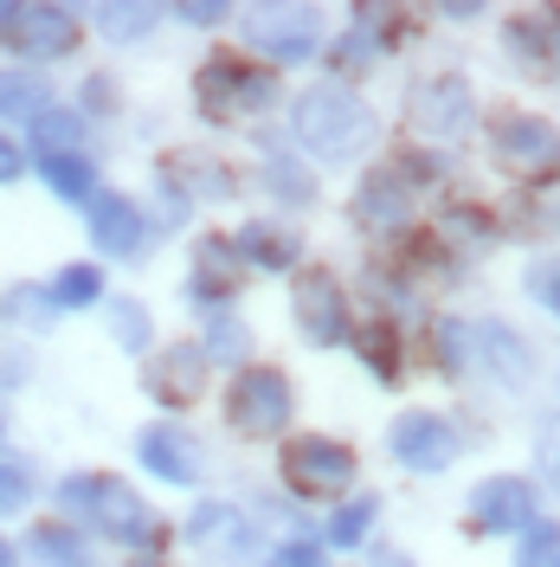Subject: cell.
Listing matches in <instances>:
<instances>
[{
  "instance_id": "6da1fadb",
  "label": "cell",
  "mask_w": 560,
  "mask_h": 567,
  "mask_svg": "<svg viewBox=\"0 0 560 567\" xmlns=\"http://www.w3.org/2000/svg\"><path fill=\"white\" fill-rule=\"evenodd\" d=\"M59 503L77 509V516H91L110 542H123V548H162L168 529L148 516V503H142L123 477H110V471H77L59 484Z\"/></svg>"
},
{
  "instance_id": "7a4b0ae2",
  "label": "cell",
  "mask_w": 560,
  "mask_h": 567,
  "mask_svg": "<svg viewBox=\"0 0 560 567\" xmlns=\"http://www.w3.org/2000/svg\"><path fill=\"white\" fill-rule=\"evenodd\" d=\"M290 130H297V142H303L310 155H322V162H349V155H361V148L374 142V110L361 104L354 91H342V84H315V91L297 97Z\"/></svg>"
},
{
  "instance_id": "3957f363",
  "label": "cell",
  "mask_w": 560,
  "mask_h": 567,
  "mask_svg": "<svg viewBox=\"0 0 560 567\" xmlns=\"http://www.w3.org/2000/svg\"><path fill=\"white\" fill-rule=\"evenodd\" d=\"M194 97L219 123H246V116H265L271 110L278 78H271V65H258V59H212L194 78Z\"/></svg>"
},
{
  "instance_id": "277c9868",
  "label": "cell",
  "mask_w": 560,
  "mask_h": 567,
  "mask_svg": "<svg viewBox=\"0 0 560 567\" xmlns=\"http://www.w3.org/2000/svg\"><path fill=\"white\" fill-rule=\"evenodd\" d=\"M490 148H496V162H502L516 181H528V187L560 181V130L548 123V116L502 110V116L490 123Z\"/></svg>"
},
{
  "instance_id": "5b68a950",
  "label": "cell",
  "mask_w": 560,
  "mask_h": 567,
  "mask_svg": "<svg viewBox=\"0 0 560 567\" xmlns=\"http://www.w3.org/2000/svg\"><path fill=\"white\" fill-rule=\"evenodd\" d=\"M354 471H361V458H354L342 439H315V432H303V439L283 445V484H290L297 496H342L354 484Z\"/></svg>"
},
{
  "instance_id": "8992f818",
  "label": "cell",
  "mask_w": 560,
  "mask_h": 567,
  "mask_svg": "<svg viewBox=\"0 0 560 567\" xmlns=\"http://www.w3.org/2000/svg\"><path fill=\"white\" fill-rule=\"evenodd\" d=\"M226 413L246 439H265V432H283L290 413H297V393H290V374L283 368H246L232 393H226Z\"/></svg>"
},
{
  "instance_id": "52a82bcc",
  "label": "cell",
  "mask_w": 560,
  "mask_h": 567,
  "mask_svg": "<svg viewBox=\"0 0 560 567\" xmlns=\"http://www.w3.org/2000/svg\"><path fill=\"white\" fill-rule=\"evenodd\" d=\"M77 13L71 7H52V0H27V7H7L0 13V45L27 52V59H65L77 52Z\"/></svg>"
},
{
  "instance_id": "ba28073f",
  "label": "cell",
  "mask_w": 560,
  "mask_h": 567,
  "mask_svg": "<svg viewBox=\"0 0 560 567\" xmlns=\"http://www.w3.org/2000/svg\"><path fill=\"white\" fill-rule=\"evenodd\" d=\"M470 529L477 535H522L541 523V496H535V484L528 477H516V471H502V477H484L477 491H470Z\"/></svg>"
},
{
  "instance_id": "9c48e42d",
  "label": "cell",
  "mask_w": 560,
  "mask_h": 567,
  "mask_svg": "<svg viewBox=\"0 0 560 567\" xmlns=\"http://www.w3.org/2000/svg\"><path fill=\"white\" fill-rule=\"evenodd\" d=\"M386 445H393V458L406 464V471H452L457 452H464V439H457V425L445 420V413H425V406H413V413H400L393 420V432H386Z\"/></svg>"
},
{
  "instance_id": "30bf717a",
  "label": "cell",
  "mask_w": 560,
  "mask_h": 567,
  "mask_svg": "<svg viewBox=\"0 0 560 567\" xmlns=\"http://www.w3.org/2000/svg\"><path fill=\"white\" fill-rule=\"evenodd\" d=\"M246 33L265 45L271 65H297V59H315L322 45V13L315 7H251Z\"/></svg>"
},
{
  "instance_id": "8fae6325",
  "label": "cell",
  "mask_w": 560,
  "mask_h": 567,
  "mask_svg": "<svg viewBox=\"0 0 560 567\" xmlns=\"http://www.w3.org/2000/svg\"><path fill=\"white\" fill-rule=\"evenodd\" d=\"M290 303H297V329H303L310 342L329 349V342L349 336V297H342V284L329 278V271H297Z\"/></svg>"
},
{
  "instance_id": "7c38bea8",
  "label": "cell",
  "mask_w": 560,
  "mask_h": 567,
  "mask_svg": "<svg viewBox=\"0 0 560 567\" xmlns=\"http://www.w3.org/2000/svg\"><path fill=\"white\" fill-rule=\"evenodd\" d=\"M502 45L509 59L528 71V78H560V7H528L502 27Z\"/></svg>"
},
{
  "instance_id": "4fadbf2b",
  "label": "cell",
  "mask_w": 560,
  "mask_h": 567,
  "mask_svg": "<svg viewBox=\"0 0 560 567\" xmlns=\"http://www.w3.org/2000/svg\"><path fill=\"white\" fill-rule=\"evenodd\" d=\"M207 374H212V361L200 354V342H168L148 361V393L162 406H194L207 393Z\"/></svg>"
},
{
  "instance_id": "5bb4252c",
  "label": "cell",
  "mask_w": 560,
  "mask_h": 567,
  "mask_svg": "<svg viewBox=\"0 0 560 567\" xmlns=\"http://www.w3.org/2000/svg\"><path fill=\"white\" fill-rule=\"evenodd\" d=\"M464 123H470V84L457 71H438V78H425L419 91H413V130H425V136H457Z\"/></svg>"
},
{
  "instance_id": "9a60e30c",
  "label": "cell",
  "mask_w": 560,
  "mask_h": 567,
  "mask_svg": "<svg viewBox=\"0 0 560 567\" xmlns=\"http://www.w3.org/2000/svg\"><path fill=\"white\" fill-rule=\"evenodd\" d=\"M142 471H155L162 484H200V439L180 425H148L136 439Z\"/></svg>"
},
{
  "instance_id": "2e32d148",
  "label": "cell",
  "mask_w": 560,
  "mask_h": 567,
  "mask_svg": "<svg viewBox=\"0 0 560 567\" xmlns=\"http://www.w3.org/2000/svg\"><path fill=\"white\" fill-rule=\"evenodd\" d=\"M239 278H246V265H239V251L232 239H200L194 246V303L200 310H219V303H232L239 297Z\"/></svg>"
},
{
  "instance_id": "e0dca14e",
  "label": "cell",
  "mask_w": 560,
  "mask_h": 567,
  "mask_svg": "<svg viewBox=\"0 0 560 567\" xmlns=\"http://www.w3.org/2000/svg\"><path fill=\"white\" fill-rule=\"evenodd\" d=\"M91 239H97V251H110V258H142V213H136V200H123V194H97V200H91Z\"/></svg>"
},
{
  "instance_id": "ac0fdd59",
  "label": "cell",
  "mask_w": 560,
  "mask_h": 567,
  "mask_svg": "<svg viewBox=\"0 0 560 567\" xmlns=\"http://www.w3.org/2000/svg\"><path fill=\"white\" fill-rule=\"evenodd\" d=\"M232 251H239V265H258V271H290V265H297V233H290V226H265V219H251L246 233H239V239H232Z\"/></svg>"
},
{
  "instance_id": "d6986e66",
  "label": "cell",
  "mask_w": 560,
  "mask_h": 567,
  "mask_svg": "<svg viewBox=\"0 0 560 567\" xmlns=\"http://www.w3.org/2000/svg\"><path fill=\"white\" fill-rule=\"evenodd\" d=\"M187 535H194V548H212V555H239L246 548V523H239L232 503H200Z\"/></svg>"
},
{
  "instance_id": "ffe728a7",
  "label": "cell",
  "mask_w": 560,
  "mask_h": 567,
  "mask_svg": "<svg viewBox=\"0 0 560 567\" xmlns=\"http://www.w3.org/2000/svg\"><path fill=\"white\" fill-rule=\"evenodd\" d=\"M33 148H39V162L45 155H84V116L77 110H39L33 116Z\"/></svg>"
},
{
  "instance_id": "44dd1931",
  "label": "cell",
  "mask_w": 560,
  "mask_h": 567,
  "mask_svg": "<svg viewBox=\"0 0 560 567\" xmlns=\"http://www.w3.org/2000/svg\"><path fill=\"white\" fill-rule=\"evenodd\" d=\"M484 349H490V368H496L502 388H522L528 374H535V354H528V342L516 336V329L490 322V329H484Z\"/></svg>"
},
{
  "instance_id": "7402d4cb",
  "label": "cell",
  "mask_w": 560,
  "mask_h": 567,
  "mask_svg": "<svg viewBox=\"0 0 560 567\" xmlns=\"http://www.w3.org/2000/svg\"><path fill=\"white\" fill-rule=\"evenodd\" d=\"M39 110H52L45 78H33V71H0V116L7 123H33Z\"/></svg>"
},
{
  "instance_id": "603a6c76",
  "label": "cell",
  "mask_w": 560,
  "mask_h": 567,
  "mask_svg": "<svg viewBox=\"0 0 560 567\" xmlns=\"http://www.w3.org/2000/svg\"><path fill=\"white\" fill-rule=\"evenodd\" d=\"M39 175H45V187H52L59 200H77V207H91V200H97V175H91V162H84V155H45V162H39Z\"/></svg>"
},
{
  "instance_id": "cb8c5ba5",
  "label": "cell",
  "mask_w": 560,
  "mask_h": 567,
  "mask_svg": "<svg viewBox=\"0 0 560 567\" xmlns=\"http://www.w3.org/2000/svg\"><path fill=\"white\" fill-rule=\"evenodd\" d=\"M27 555H33V567H91L77 529H65V523H39V529L27 535Z\"/></svg>"
},
{
  "instance_id": "d4e9b609",
  "label": "cell",
  "mask_w": 560,
  "mask_h": 567,
  "mask_svg": "<svg viewBox=\"0 0 560 567\" xmlns=\"http://www.w3.org/2000/svg\"><path fill=\"white\" fill-rule=\"evenodd\" d=\"M354 213H361L367 226H400V219H406V181H400V175L361 181V200H354Z\"/></svg>"
},
{
  "instance_id": "484cf974",
  "label": "cell",
  "mask_w": 560,
  "mask_h": 567,
  "mask_svg": "<svg viewBox=\"0 0 560 567\" xmlns=\"http://www.w3.org/2000/svg\"><path fill=\"white\" fill-rule=\"evenodd\" d=\"M52 303H59V310H91V303H104V271H97V265H65V271L52 278Z\"/></svg>"
},
{
  "instance_id": "4316f807",
  "label": "cell",
  "mask_w": 560,
  "mask_h": 567,
  "mask_svg": "<svg viewBox=\"0 0 560 567\" xmlns=\"http://www.w3.org/2000/svg\"><path fill=\"white\" fill-rule=\"evenodd\" d=\"M97 27H104L116 45H136L142 33L162 27V7H97Z\"/></svg>"
},
{
  "instance_id": "83f0119b",
  "label": "cell",
  "mask_w": 560,
  "mask_h": 567,
  "mask_svg": "<svg viewBox=\"0 0 560 567\" xmlns=\"http://www.w3.org/2000/svg\"><path fill=\"white\" fill-rule=\"evenodd\" d=\"M200 354H207V361H246L251 329L239 317H226V310H212V329H207V342H200Z\"/></svg>"
},
{
  "instance_id": "f1b7e54d",
  "label": "cell",
  "mask_w": 560,
  "mask_h": 567,
  "mask_svg": "<svg viewBox=\"0 0 560 567\" xmlns=\"http://www.w3.org/2000/svg\"><path fill=\"white\" fill-rule=\"evenodd\" d=\"M110 336L129 354H148V310H142L136 297H110Z\"/></svg>"
},
{
  "instance_id": "f546056e",
  "label": "cell",
  "mask_w": 560,
  "mask_h": 567,
  "mask_svg": "<svg viewBox=\"0 0 560 567\" xmlns=\"http://www.w3.org/2000/svg\"><path fill=\"white\" fill-rule=\"evenodd\" d=\"M361 361H367L381 381H400V336H393V322H367V336H361Z\"/></svg>"
},
{
  "instance_id": "4dcf8cb0",
  "label": "cell",
  "mask_w": 560,
  "mask_h": 567,
  "mask_svg": "<svg viewBox=\"0 0 560 567\" xmlns=\"http://www.w3.org/2000/svg\"><path fill=\"white\" fill-rule=\"evenodd\" d=\"M367 529H374V496L342 503V509L329 516V542H335V548H361V542H367Z\"/></svg>"
},
{
  "instance_id": "1f68e13d",
  "label": "cell",
  "mask_w": 560,
  "mask_h": 567,
  "mask_svg": "<svg viewBox=\"0 0 560 567\" xmlns=\"http://www.w3.org/2000/svg\"><path fill=\"white\" fill-rule=\"evenodd\" d=\"M516 567H560V529H554V523H535V529H522Z\"/></svg>"
},
{
  "instance_id": "d6a6232c",
  "label": "cell",
  "mask_w": 560,
  "mask_h": 567,
  "mask_svg": "<svg viewBox=\"0 0 560 567\" xmlns=\"http://www.w3.org/2000/svg\"><path fill=\"white\" fill-rule=\"evenodd\" d=\"M7 310L20 322H52L59 317V303H52V290H39V284H20L13 297H7Z\"/></svg>"
},
{
  "instance_id": "836d02e7",
  "label": "cell",
  "mask_w": 560,
  "mask_h": 567,
  "mask_svg": "<svg viewBox=\"0 0 560 567\" xmlns=\"http://www.w3.org/2000/svg\"><path fill=\"white\" fill-rule=\"evenodd\" d=\"M33 503V477L20 464H0V516H20Z\"/></svg>"
},
{
  "instance_id": "e575fe53",
  "label": "cell",
  "mask_w": 560,
  "mask_h": 567,
  "mask_svg": "<svg viewBox=\"0 0 560 567\" xmlns=\"http://www.w3.org/2000/svg\"><path fill=\"white\" fill-rule=\"evenodd\" d=\"M271 187H278L290 207H310V181H303V168H297V162H271Z\"/></svg>"
},
{
  "instance_id": "d590c367",
  "label": "cell",
  "mask_w": 560,
  "mask_h": 567,
  "mask_svg": "<svg viewBox=\"0 0 560 567\" xmlns=\"http://www.w3.org/2000/svg\"><path fill=\"white\" fill-rule=\"evenodd\" d=\"M265 567H329V555H322L315 542H283V548H271Z\"/></svg>"
},
{
  "instance_id": "8d00e7d4",
  "label": "cell",
  "mask_w": 560,
  "mask_h": 567,
  "mask_svg": "<svg viewBox=\"0 0 560 567\" xmlns=\"http://www.w3.org/2000/svg\"><path fill=\"white\" fill-rule=\"evenodd\" d=\"M175 13L187 20V27H219V20H226V7H219V0H212V7H207V0H194V7H175Z\"/></svg>"
},
{
  "instance_id": "74e56055",
  "label": "cell",
  "mask_w": 560,
  "mask_h": 567,
  "mask_svg": "<svg viewBox=\"0 0 560 567\" xmlns=\"http://www.w3.org/2000/svg\"><path fill=\"white\" fill-rule=\"evenodd\" d=\"M535 290H541V303L560 317V265H541V271H535Z\"/></svg>"
},
{
  "instance_id": "f35d334b",
  "label": "cell",
  "mask_w": 560,
  "mask_h": 567,
  "mask_svg": "<svg viewBox=\"0 0 560 567\" xmlns=\"http://www.w3.org/2000/svg\"><path fill=\"white\" fill-rule=\"evenodd\" d=\"M20 168H27V155L0 136V187H13V181H20Z\"/></svg>"
},
{
  "instance_id": "ab89813d",
  "label": "cell",
  "mask_w": 560,
  "mask_h": 567,
  "mask_svg": "<svg viewBox=\"0 0 560 567\" xmlns=\"http://www.w3.org/2000/svg\"><path fill=\"white\" fill-rule=\"evenodd\" d=\"M541 464H548V471L560 477V420L548 425V432H541Z\"/></svg>"
},
{
  "instance_id": "60d3db41",
  "label": "cell",
  "mask_w": 560,
  "mask_h": 567,
  "mask_svg": "<svg viewBox=\"0 0 560 567\" xmlns=\"http://www.w3.org/2000/svg\"><path fill=\"white\" fill-rule=\"evenodd\" d=\"M0 567H20V555H13V548H7V542H0Z\"/></svg>"
},
{
  "instance_id": "b9f144b4",
  "label": "cell",
  "mask_w": 560,
  "mask_h": 567,
  "mask_svg": "<svg viewBox=\"0 0 560 567\" xmlns=\"http://www.w3.org/2000/svg\"><path fill=\"white\" fill-rule=\"evenodd\" d=\"M374 567H413V561H400V555H393V561H374Z\"/></svg>"
},
{
  "instance_id": "7bdbcfd3",
  "label": "cell",
  "mask_w": 560,
  "mask_h": 567,
  "mask_svg": "<svg viewBox=\"0 0 560 567\" xmlns=\"http://www.w3.org/2000/svg\"><path fill=\"white\" fill-rule=\"evenodd\" d=\"M136 567H162V561H136Z\"/></svg>"
}]
</instances>
